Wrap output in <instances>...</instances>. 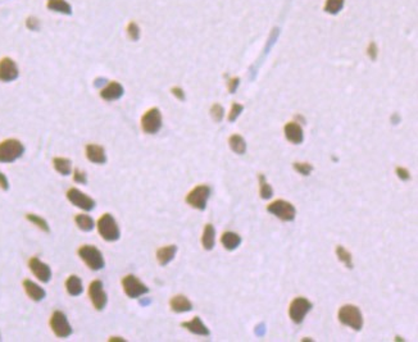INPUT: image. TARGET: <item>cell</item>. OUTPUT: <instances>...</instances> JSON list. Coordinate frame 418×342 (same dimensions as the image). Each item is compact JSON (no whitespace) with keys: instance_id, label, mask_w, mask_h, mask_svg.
Here are the masks:
<instances>
[{"instance_id":"6da1fadb","label":"cell","mask_w":418,"mask_h":342,"mask_svg":"<svg viewBox=\"0 0 418 342\" xmlns=\"http://www.w3.org/2000/svg\"><path fill=\"white\" fill-rule=\"evenodd\" d=\"M338 318L341 324L349 327L354 331H360L363 328V315L359 308L352 304H347L340 308Z\"/></svg>"},{"instance_id":"7a4b0ae2","label":"cell","mask_w":418,"mask_h":342,"mask_svg":"<svg viewBox=\"0 0 418 342\" xmlns=\"http://www.w3.org/2000/svg\"><path fill=\"white\" fill-rule=\"evenodd\" d=\"M25 146L19 140L8 139L0 142V163H13L23 155Z\"/></svg>"},{"instance_id":"3957f363","label":"cell","mask_w":418,"mask_h":342,"mask_svg":"<svg viewBox=\"0 0 418 342\" xmlns=\"http://www.w3.org/2000/svg\"><path fill=\"white\" fill-rule=\"evenodd\" d=\"M96 227H98V232H99L100 236L109 242L117 241L121 236V231H119L117 221L109 213H106L100 217Z\"/></svg>"},{"instance_id":"277c9868","label":"cell","mask_w":418,"mask_h":342,"mask_svg":"<svg viewBox=\"0 0 418 342\" xmlns=\"http://www.w3.org/2000/svg\"><path fill=\"white\" fill-rule=\"evenodd\" d=\"M78 256L91 271H100L106 265V260L103 258L102 251L99 249H96L95 246H93V245L81 246L78 249Z\"/></svg>"},{"instance_id":"5b68a950","label":"cell","mask_w":418,"mask_h":342,"mask_svg":"<svg viewBox=\"0 0 418 342\" xmlns=\"http://www.w3.org/2000/svg\"><path fill=\"white\" fill-rule=\"evenodd\" d=\"M312 308L313 304L308 299L303 296L295 297L289 306V317L295 324H300L303 323L304 318L312 310Z\"/></svg>"},{"instance_id":"8992f818","label":"cell","mask_w":418,"mask_h":342,"mask_svg":"<svg viewBox=\"0 0 418 342\" xmlns=\"http://www.w3.org/2000/svg\"><path fill=\"white\" fill-rule=\"evenodd\" d=\"M211 187L208 185H199L194 187L186 196V203L191 208L198 210H204L207 208L208 199L211 196Z\"/></svg>"},{"instance_id":"52a82bcc","label":"cell","mask_w":418,"mask_h":342,"mask_svg":"<svg viewBox=\"0 0 418 342\" xmlns=\"http://www.w3.org/2000/svg\"><path fill=\"white\" fill-rule=\"evenodd\" d=\"M268 213L273 214L284 222H293L297 217V209L291 203L286 200H276L267 207Z\"/></svg>"},{"instance_id":"ba28073f","label":"cell","mask_w":418,"mask_h":342,"mask_svg":"<svg viewBox=\"0 0 418 342\" xmlns=\"http://www.w3.org/2000/svg\"><path fill=\"white\" fill-rule=\"evenodd\" d=\"M50 327L53 330L54 335L59 339H65L72 335V327L69 324L68 319L65 317L63 311L57 310L52 314L50 318Z\"/></svg>"},{"instance_id":"9c48e42d","label":"cell","mask_w":418,"mask_h":342,"mask_svg":"<svg viewBox=\"0 0 418 342\" xmlns=\"http://www.w3.org/2000/svg\"><path fill=\"white\" fill-rule=\"evenodd\" d=\"M122 287H123L124 293L130 297V299H137L140 296L145 295L149 292V287L144 285L136 276L128 275L123 277L122 280Z\"/></svg>"},{"instance_id":"30bf717a","label":"cell","mask_w":418,"mask_h":342,"mask_svg":"<svg viewBox=\"0 0 418 342\" xmlns=\"http://www.w3.org/2000/svg\"><path fill=\"white\" fill-rule=\"evenodd\" d=\"M141 128L148 135L158 133L162 128V113L158 108L149 109L141 118Z\"/></svg>"},{"instance_id":"8fae6325","label":"cell","mask_w":418,"mask_h":342,"mask_svg":"<svg viewBox=\"0 0 418 342\" xmlns=\"http://www.w3.org/2000/svg\"><path fill=\"white\" fill-rule=\"evenodd\" d=\"M89 297H90L91 302H93L94 308L96 310H103L106 308L107 302H108V296L104 291V286L100 280L93 281L89 286Z\"/></svg>"},{"instance_id":"7c38bea8","label":"cell","mask_w":418,"mask_h":342,"mask_svg":"<svg viewBox=\"0 0 418 342\" xmlns=\"http://www.w3.org/2000/svg\"><path fill=\"white\" fill-rule=\"evenodd\" d=\"M67 199L73 204L74 207L80 208L82 210H87L90 212L95 208V200L93 197H90L89 195L84 194L82 191H80L78 188H69L67 191Z\"/></svg>"},{"instance_id":"4fadbf2b","label":"cell","mask_w":418,"mask_h":342,"mask_svg":"<svg viewBox=\"0 0 418 342\" xmlns=\"http://www.w3.org/2000/svg\"><path fill=\"white\" fill-rule=\"evenodd\" d=\"M19 71L18 65L12 58H1L0 59V81L1 82H12L17 80Z\"/></svg>"},{"instance_id":"5bb4252c","label":"cell","mask_w":418,"mask_h":342,"mask_svg":"<svg viewBox=\"0 0 418 342\" xmlns=\"http://www.w3.org/2000/svg\"><path fill=\"white\" fill-rule=\"evenodd\" d=\"M28 267H30V271L32 272V275L40 281V282H43V284L49 282L50 278H52V269H50L49 265L41 262L36 256H34V258L30 259Z\"/></svg>"},{"instance_id":"9a60e30c","label":"cell","mask_w":418,"mask_h":342,"mask_svg":"<svg viewBox=\"0 0 418 342\" xmlns=\"http://www.w3.org/2000/svg\"><path fill=\"white\" fill-rule=\"evenodd\" d=\"M284 133H285V137L288 141H290L291 144H295V145H299L304 141V132L303 128L300 127V124H298L297 122H290V123L286 124L284 127Z\"/></svg>"},{"instance_id":"2e32d148","label":"cell","mask_w":418,"mask_h":342,"mask_svg":"<svg viewBox=\"0 0 418 342\" xmlns=\"http://www.w3.org/2000/svg\"><path fill=\"white\" fill-rule=\"evenodd\" d=\"M123 93L124 90L121 83L112 81L104 89H102L100 96H102V99H104L106 102H113V100H118L119 98H122Z\"/></svg>"},{"instance_id":"e0dca14e","label":"cell","mask_w":418,"mask_h":342,"mask_svg":"<svg viewBox=\"0 0 418 342\" xmlns=\"http://www.w3.org/2000/svg\"><path fill=\"white\" fill-rule=\"evenodd\" d=\"M85 154L86 158L91 163L95 164H106L107 163V154L104 148L95 144H89L85 148Z\"/></svg>"},{"instance_id":"ac0fdd59","label":"cell","mask_w":418,"mask_h":342,"mask_svg":"<svg viewBox=\"0 0 418 342\" xmlns=\"http://www.w3.org/2000/svg\"><path fill=\"white\" fill-rule=\"evenodd\" d=\"M181 326H182L183 328H186L189 332L194 333V335H198V336H209V335H211L209 328L201 322V319L199 317H194L191 321L189 322H183Z\"/></svg>"},{"instance_id":"d6986e66","label":"cell","mask_w":418,"mask_h":342,"mask_svg":"<svg viewBox=\"0 0 418 342\" xmlns=\"http://www.w3.org/2000/svg\"><path fill=\"white\" fill-rule=\"evenodd\" d=\"M23 288H25L28 297L31 300H34V301H41V300L45 299V296H47V292H45V290H44L43 287H40L37 284L32 282L31 280L23 281Z\"/></svg>"},{"instance_id":"ffe728a7","label":"cell","mask_w":418,"mask_h":342,"mask_svg":"<svg viewBox=\"0 0 418 342\" xmlns=\"http://www.w3.org/2000/svg\"><path fill=\"white\" fill-rule=\"evenodd\" d=\"M171 310L175 313H186L192 310V304L185 295H176L170 300Z\"/></svg>"},{"instance_id":"44dd1931","label":"cell","mask_w":418,"mask_h":342,"mask_svg":"<svg viewBox=\"0 0 418 342\" xmlns=\"http://www.w3.org/2000/svg\"><path fill=\"white\" fill-rule=\"evenodd\" d=\"M176 253H177L176 245H168V246L161 247V249L157 250V260H158L159 265L166 267L168 263H171L175 259Z\"/></svg>"},{"instance_id":"7402d4cb","label":"cell","mask_w":418,"mask_h":342,"mask_svg":"<svg viewBox=\"0 0 418 342\" xmlns=\"http://www.w3.org/2000/svg\"><path fill=\"white\" fill-rule=\"evenodd\" d=\"M241 237H240L236 232H223L222 236H221V244L223 245L225 249L230 250V251L238 249V247L241 245Z\"/></svg>"},{"instance_id":"603a6c76","label":"cell","mask_w":418,"mask_h":342,"mask_svg":"<svg viewBox=\"0 0 418 342\" xmlns=\"http://www.w3.org/2000/svg\"><path fill=\"white\" fill-rule=\"evenodd\" d=\"M201 245L205 250H212L216 245V229L211 223L205 225L203 236H201Z\"/></svg>"},{"instance_id":"cb8c5ba5","label":"cell","mask_w":418,"mask_h":342,"mask_svg":"<svg viewBox=\"0 0 418 342\" xmlns=\"http://www.w3.org/2000/svg\"><path fill=\"white\" fill-rule=\"evenodd\" d=\"M65 290L71 296H78L84 291V286H82V281L77 277L76 275H72L67 278L65 281Z\"/></svg>"},{"instance_id":"d4e9b609","label":"cell","mask_w":418,"mask_h":342,"mask_svg":"<svg viewBox=\"0 0 418 342\" xmlns=\"http://www.w3.org/2000/svg\"><path fill=\"white\" fill-rule=\"evenodd\" d=\"M48 9L52 12L60 13V14H72V6L71 4L67 3L65 0H48Z\"/></svg>"},{"instance_id":"484cf974","label":"cell","mask_w":418,"mask_h":342,"mask_svg":"<svg viewBox=\"0 0 418 342\" xmlns=\"http://www.w3.org/2000/svg\"><path fill=\"white\" fill-rule=\"evenodd\" d=\"M229 145H230V148H231V150L239 155L245 154V151H246V142H245L244 137L238 135V133L230 136Z\"/></svg>"},{"instance_id":"4316f807","label":"cell","mask_w":418,"mask_h":342,"mask_svg":"<svg viewBox=\"0 0 418 342\" xmlns=\"http://www.w3.org/2000/svg\"><path fill=\"white\" fill-rule=\"evenodd\" d=\"M53 166H54V170H56L58 173H60L62 176H68L69 173H71L72 162L69 161V159H67V158H60V157L54 158Z\"/></svg>"},{"instance_id":"83f0119b","label":"cell","mask_w":418,"mask_h":342,"mask_svg":"<svg viewBox=\"0 0 418 342\" xmlns=\"http://www.w3.org/2000/svg\"><path fill=\"white\" fill-rule=\"evenodd\" d=\"M74 222L77 225V227L80 229L85 232L91 231L94 228V221L90 216H86V214H77L74 217Z\"/></svg>"},{"instance_id":"f1b7e54d","label":"cell","mask_w":418,"mask_h":342,"mask_svg":"<svg viewBox=\"0 0 418 342\" xmlns=\"http://www.w3.org/2000/svg\"><path fill=\"white\" fill-rule=\"evenodd\" d=\"M335 251H336V255H338V259L340 260V262H343L345 264V267L349 269H353L354 268V264H353V258H352V254L348 251L347 249H345L344 246H341V245H339V246H336V249H335Z\"/></svg>"},{"instance_id":"f546056e","label":"cell","mask_w":418,"mask_h":342,"mask_svg":"<svg viewBox=\"0 0 418 342\" xmlns=\"http://www.w3.org/2000/svg\"><path fill=\"white\" fill-rule=\"evenodd\" d=\"M258 179H259L260 197H262V199H264V200H268V199H271V197L273 196V188L271 187V185L268 183V182H267L264 174H262V173H260L259 176H258Z\"/></svg>"},{"instance_id":"4dcf8cb0","label":"cell","mask_w":418,"mask_h":342,"mask_svg":"<svg viewBox=\"0 0 418 342\" xmlns=\"http://www.w3.org/2000/svg\"><path fill=\"white\" fill-rule=\"evenodd\" d=\"M26 218H27L31 223H34L35 226H37L40 229H43L44 232L50 231L48 222L44 218H41L40 216H36V214H26Z\"/></svg>"},{"instance_id":"1f68e13d","label":"cell","mask_w":418,"mask_h":342,"mask_svg":"<svg viewBox=\"0 0 418 342\" xmlns=\"http://www.w3.org/2000/svg\"><path fill=\"white\" fill-rule=\"evenodd\" d=\"M344 6V0H327L325 5V10L331 14H336Z\"/></svg>"},{"instance_id":"d6a6232c","label":"cell","mask_w":418,"mask_h":342,"mask_svg":"<svg viewBox=\"0 0 418 342\" xmlns=\"http://www.w3.org/2000/svg\"><path fill=\"white\" fill-rule=\"evenodd\" d=\"M293 168L301 176H309L313 171V166L309 163H294Z\"/></svg>"},{"instance_id":"836d02e7","label":"cell","mask_w":418,"mask_h":342,"mask_svg":"<svg viewBox=\"0 0 418 342\" xmlns=\"http://www.w3.org/2000/svg\"><path fill=\"white\" fill-rule=\"evenodd\" d=\"M244 111V107L239 103H233V107H231V111L229 113V120L230 122H235L239 118V115L242 113Z\"/></svg>"},{"instance_id":"e575fe53","label":"cell","mask_w":418,"mask_h":342,"mask_svg":"<svg viewBox=\"0 0 418 342\" xmlns=\"http://www.w3.org/2000/svg\"><path fill=\"white\" fill-rule=\"evenodd\" d=\"M127 35L132 41H137L140 37V28L135 22H130L127 25Z\"/></svg>"},{"instance_id":"d590c367","label":"cell","mask_w":418,"mask_h":342,"mask_svg":"<svg viewBox=\"0 0 418 342\" xmlns=\"http://www.w3.org/2000/svg\"><path fill=\"white\" fill-rule=\"evenodd\" d=\"M211 115L216 122H221V120L223 119V115H225V111H223L222 105H220V104L212 105Z\"/></svg>"},{"instance_id":"8d00e7d4","label":"cell","mask_w":418,"mask_h":342,"mask_svg":"<svg viewBox=\"0 0 418 342\" xmlns=\"http://www.w3.org/2000/svg\"><path fill=\"white\" fill-rule=\"evenodd\" d=\"M26 27H27L30 31H39V30H40V21H39L37 17L30 16L26 19Z\"/></svg>"},{"instance_id":"74e56055","label":"cell","mask_w":418,"mask_h":342,"mask_svg":"<svg viewBox=\"0 0 418 342\" xmlns=\"http://www.w3.org/2000/svg\"><path fill=\"white\" fill-rule=\"evenodd\" d=\"M73 179L74 182H77V183H81V185H85L87 182V177H86V173L84 172V171L78 170V168H76L73 172Z\"/></svg>"},{"instance_id":"f35d334b","label":"cell","mask_w":418,"mask_h":342,"mask_svg":"<svg viewBox=\"0 0 418 342\" xmlns=\"http://www.w3.org/2000/svg\"><path fill=\"white\" fill-rule=\"evenodd\" d=\"M395 173H397V176L399 177L402 181H409V179H411V173H409V171L406 170V168H403V167H397V168H395Z\"/></svg>"},{"instance_id":"ab89813d","label":"cell","mask_w":418,"mask_h":342,"mask_svg":"<svg viewBox=\"0 0 418 342\" xmlns=\"http://www.w3.org/2000/svg\"><path fill=\"white\" fill-rule=\"evenodd\" d=\"M239 83H240V78L239 77H234L231 78V80L229 81V91L231 94H234L236 91V89H238Z\"/></svg>"},{"instance_id":"60d3db41","label":"cell","mask_w":418,"mask_h":342,"mask_svg":"<svg viewBox=\"0 0 418 342\" xmlns=\"http://www.w3.org/2000/svg\"><path fill=\"white\" fill-rule=\"evenodd\" d=\"M368 57L372 59V60H376V58H377V47H376L375 43L369 44Z\"/></svg>"},{"instance_id":"b9f144b4","label":"cell","mask_w":418,"mask_h":342,"mask_svg":"<svg viewBox=\"0 0 418 342\" xmlns=\"http://www.w3.org/2000/svg\"><path fill=\"white\" fill-rule=\"evenodd\" d=\"M171 91H172V94H174L179 100H181V102L185 100V93H183V90L181 89V87H174Z\"/></svg>"},{"instance_id":"7bdbcfd3","label":"cell","mask_w":418,"mask_h":342,"mask_svg":"<svg viewBox=\"0 0 418 342\" xmlns=\"http://www.w3.org/2000/svg\"><path fill=\"white\" fill-rule=\"evenodd\" d=\"M0 188L1 190H8L9 188V182H8V178L5 177V174H3V173L0 172Z\"/></svg>"},{"instance_id":"ee69618b","label":"cell","mask_w":418,"mask_h":342,"mask_svg":"<svg viewBox=\"0 0 418 342\" xmlns=\"http://www.w3.org/2000/svg\"><path fill=\"white\" fill-rule=\"evenodd\" d=\"M109 341H124V340L121 339V337L119 339L118 337H112V339H109Z\"/></svg>"}]
</instances>
